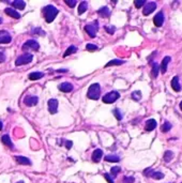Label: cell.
I'll use <instances>...</instances> for the list:
<instances>
[{"label":"cell","mask_w":182,"mask_h":183,"mask_svg":"<svg viewBox=\"0 0 182 183\" xmlns=\"http://www.w3.org/2000/svg\"><path fill=\"white\" fill-rule=\"evenodd\" d=\"M85 31L87 32L90 38H94L97 36V32L99 31V21H94L93 23H91L89 25H86L85 26Z\"/></svg>","instance_id":"3"},{"label":"cell","mask_w":182,"mask_h":183,"mask_svg":"<svg viewBox=\"0 0 182 183\" xmlns=\"http://www.w3.org/2000/svg\"><path fill=\"white\" fill-rule=\"evenodd\" d=\"M171 62V57H168V56H166L163 59V61H162V63H161V65H160V68H161V71H162V73L164 74V73H166V70H167V65H168V63Z\"/></svg>","instance_id":"19"},{"label":"cell","mask_w":182,"mask_h":183,"mask_svg":"<svg viewBox=\"0 0 182 183\" xmlns=\"http://www.w3.org/2000/svg\"><path fill=\"white\" fill-rule=\"evenodd\" d=\"M1 140H2V142L6 146V147L11 148V149H13V148H14V146H13V142H12L11 138H10V136L8 135V134H4V135L1 137Z\"/></svg>","instance_id":"20"},{"label":"cell","mask_w":182,"mask_h":183,"mask_svg":"<svg viewBox=\"0 0 182 183\" xmlns=\"http://www.w3.org/2000/svg\"><path fill=\"white\" fill-rule=\"evenodd\" d=\"M77 51V47L76 46H74V45H72V46H70V47H68V49H67V51L64 53V55H63V57H68L69 55H72V54H75Z\"/></svg>","instance_id":"27"},{"label":"cell","mask_w":182,"mask_h":183,"mask_svg":"<svg viewBox=\"0 0 182 183\" xmlns=\"http://www.w3.org/2000/svg\"><path fill=\"white\" fill-rule=\"evenodd\" d=\"M32 33L33 34H40V36H45V31L41 29V28H35L32 29Z\"/></svg>","instance_id":"35"},{"label":"cell","mask_w":182,"mask_h":183,"mask_svg":"<svg viewBox=\"0 0 182 183\" xmlns=\"http://www.w3.org/2000/svg\"><path fill=\"white\" fill-rule=\"evenodd\" d=\"M120 98V93L117 91H110L103 97V102L105 104H112Z\"/></svg>","instance_id":"4"},{"label":"cell","mask_w":182,"mask_h":183,"mask_svg":"<svg viewBox=\"0 0 182 183\" xmlns=\"http://www.w3.org/2000/svg\"><path fill=\"white\" fill-rule=\"evenodd\" d=\"M42 77H44V73H42V72H33V73L29 74V79L30 80L41 79Z\"/></svg>","instance_id":"22"},{"label":"cell","mask_w":182,"mask_h":183,"mask_svg":"<svg viewBox=\"0 0 182 183\" xmlns=\"http://www.w3.org/2000/svg\"><path fill=\"white\" fill-rule=\"evenodd\" d=\"M155 127H156V121L154 119H149V120L146 122V125H145V129H146V131H148V132L153 131Z\"/></svg>","instance_id":"15"},{"label":"cell","mask_w":182,"mask_h":183,"mask_svg":"<svg viewBox=\"0 0 182 183\" xmlns=\"http://www.w3.org/2000/svg\"><path fill=\"white\" fill-rule=\"evenodd\" d=\"M150 177L153 178V179H156V180H160V179L164 178V174H162V172H160V171H153Z\"/></svg>","instance_id":"29"},{"label":"cell","mask_w":182,"mask_h":183,"mask_svg":"<svg viewBox=\"0 0 182 183\" xmlns=\"http://www.w3.org/2000/svg\"><path fill=\"white\" fill-rule=\"evenodd\" d=\"M159 71H160V65L158 64V63H153L152 71H151L152 78H156V77H158V75H159Z\"/></svg>","instance_id":"25"},{"label":"cell","mask_w":182,"mask_h":183,"mask_svg":"<svg viewBox=\"0 0 182 183\" xmlns=\"http://www.w3.org/2000/svg\"><path fill=\"white\" fill-rule=\"evenodd\" d=\"M145 3H146L145 0H136V1H134V4H135V6L137 8V9H139V8H141V6H144Z\"/></svg>","instance_id":"34"},{"label":"cell","mask_w":182,"mask_h":183,"mask_svg":"<svg viewBox=\"0 0 182 183\" xmlns=\"http://www.w3.org/2000/svg\"><path fill=\"white\" fill-rule=\"evenodd\" d=\"M171 124L169 123L168 121H166L164 124H163V125H162L161 131L163 132V133H167L168 131H171Z\"/></svg>","instance_id":"28"},{"label":"cell","mask_w":182,"mask_h":183,"mask_svg":"<svg viewBox=\"0 0 182 183\" xmlns=\"http://www.w3.org/2000/svg\"><path fill=\"white\" fill-rule=\"evenodd\" d=\"M64 2H65V4H68L70 8H74V6H76L77 1L76 0H65Z\"/></svg>","instance_id":"36"},{"label":"cell","mask_w":182,"mask_h":183,"mask_svg":"<svg viewBox=\"0 0 182 183\" xmlns=\"http://www.w3.org/2000/svg\"><path fill=\"white\" fill-rule=\"evenodd\" d=\"M112 114H114L115 117H116L118 120H122V117H123V116H122V114H121L120 110L118 109V108H115V109L112 110Z\"/></svg>","instance_id":"33"},{"label":"cell","mask_w":182,"mask_h":183,"mask_svg":"<svg viewBox=\"0 0 182 183\" xmlns=\"http://www.w3.org/2000/svg\"><path fill=\"white\" fill-rule=\"evenodd\" d=\"M17 183H24V181H19V182H17Z\"/></svg>","instance_id":"47"},{"label":"cell","mask_w":182,"mask_h":183,"mask_svg":"<svg viewBox=\"0 0 182 183\" xmlns=\"http://www.w3.org/2000/svg\"><path fill=\"white\" fill-rule=\"evenodd\" d=\"M58 13H59L58 9H57L56 6H52V4H48V6H44V9H43V14H44L46 23H52L56 18Z\"/></svg>","instance_id":"1"},{"label":"cell","mask_w":182,"mask_h":183,"mask_svg":"<svg viewBox=\"0 0 182 183\" xmlns=\"http://www.w3.org/2000/svg\"><path fill=\"white\" fill-rule=\"evenodd\" d=\"M121 171V168L120 167H118V166H116V167H112V169H110V174H112V177H116L119 172Z\"/></svg>","instance_id":"32"},{"label":"cell","mask_w":182,"mask_h":183,"mask_svg":"<svg viewBox=\"0 0 182 183\" xmlns=\"http://www.w3.org/2000/svg\"><path fill=\"white\" fill-rule=\"evenodd\" d=\"M131 97H132V99L134 101L138 102V101H140V99H141V92L140 91H134Z\"/></svg>","instance_id":"31"},{"label":"cell","mask_w":182,"mask_h":183,"mask_svg":"<svg viewBox=\"0 0 182 183\" xmlns=\"http://www.w3.org/2000/svg\"><path fill=\"white\" fill-rule=\"evenodd\" d=\"M102 157H103V151L101 149H95L93 151V153H92L91 159H92V161L94 163H99L101 161V159H102Z\"/></svg>","instance_id":"13"},{"label":"cell","mask_w":182,"mask_h":183,"mask_svg":"<svg viewBox=\"0 0 182 183\" xmlns=\"http://www.w3.org/2000/svg\"><path fill=\"white\" fill-rule=\"evenodd\" d=\"M171 88L175 90V91H180L181 90V86H180V83H179V77L178 76H175L173 78V80H171Z\"/></svg>","instance_id":"16"},{"label":"cell","mask_w":182,"mask_h":183,"mask_svg":"<svg viewBox=\"0 0 182 183\" xmlns=\"http://www.w3.org/2000/svg\"><path fill=\"white\" fill-rule=\"evenodd\" d=\"M104 178L106 179V181L108 183H114V180H112V176L109 174H104Z\"/></svg>","instance_id":"40"},{"label":"cell","mask_w":182,"mask_h":183,"mask_svg":"<svg viewBox=\"0 0 182 183\" xmlns=\"http://www.w3.org/2000/svg\"><path fill=\"white\" fill-rule=\"evenodd\" d=\"M2 21H2V18L0 17V24H2Z\"/></svg>","instance_id":"46"},{"label":"cell","mask_w":182,"mask_h":183,"mask_svg":"<svg viewBox=\"0 0 182 183\" xmlns=\"http://www.w3.org/2000/svg\"><path fill=\"white\" fill-rule=\"evenodd\" d=\"M124 61L122 60H119V59H114V60H110L108 63H106L105 68H108V66H112V65H121L123 64Z\"/></svg>","instance_id":"26"},{"label":"cell","mask_w":182,"mask_h":183,"mask_svg":"<svg viewBox=\"0 0 182 183\" xmlns=\"http://www.w3.org/2000/svg\"><path fill=\"white\" fill-rule=\"evenodd\" d=\"M2 129H3V124H2V122L0 121V131L2 130Z\"/></svg>","instance_id":"43"},{"label":"cell","mask_w":182,"mask_h":183,"mask_svg":"<svg viewBox=\"0 0 182 183\" xmlns=\"http://www.w3.org/2000/svg\"><path fill=\"white\" fill-rule=\"evenodd\" d=\"M88 9V3L86 2V1H82L80 3V6H78V15H82L87 11Z\"/></svg>","instance_id":"23"},{"label":"cell","mask_w":182,"mask_h":183,"mask_svg":"<svg viewBox=\"0 0 182 183\" xmlns=\"http://www.w3.org/2000/svg\"><path fill=\"white\" fill-rule=\"evenodd\" d=\"M32 59H33V56L31 54H24V55L19 56L17 59H16L15 65H16V66H19V65L27 64V63H30V62L32 61Z\"/></svg>","instance_id":"5"},{"label":"cell","mask_w":182,"mask_h":183,"mask_svg":"<svg viewBox=\"0 0 182 183\" xmlns=\"http://www.w3.org/2000/svg\"><path fill=\"white\" fill-rule=\"evenodd\" d=\"M6 55H4V53L3 51H0V63H2V62L6 61Z\"/></svg>","instance_id":"41"},{"label":"cell","mask_w":182,"mask_h":183,"mask_svg":"<svg viewBox=\"0 0 182 183\" xmlns=\"http://www.w3.org/2000/svg\"><path fill=\"white\" fill-rule=\"evenodd\" d=\"M39 102V99L38 97H34V95H27L26 98H25V101H24V103L26 104L27 106H34L37 105Z\"/></svg>","instance_id":"8"},{"label":"cell","mask_w":182,"mask_h":183,"mask_svg":"<svg viewBox=\"0 0 182 183\" xmlns=\"http://www.w3.org/2000/svg\"><path fill=\"white\" fill-rule=\"evenodd\" d=\"M11 41V34L6 30H0V44H9Z\"/></svg>","instance_id":"7"},{"label":"cell","mask_w":182,"mask_h":183,"mask_svg":"<svg viewBox=\"0 0 182 183\" xmlns=\"http://www.w3.org/2000/svg\"><path fill=\"white\" fill-rule=\"evenodd\" d=\"M97 14L100 15L101 17H109V15H110V11H109L108 6H102L99 11H97Z\"/></svg>","instance_id":"17"},{"label":"cell","mask_w":182,"mask_h":183,"mask_svg":"<svg viewBox=\"0 0 182 183\" xmlns=\"http://www.w3.org/2000/svg\"><path fill=\"white\" fill-rule=\"evenodd\" d=\"M173 157V153L171 151H166L164 154V161L165 162H171Z\"/></svg>","instance_id":"30"},{"label":"cell","mask_w":182,"mask_h":183,"mask_svg":"<svg viewBox=\"0 0 182 183\" xmlns=\"http://www.w3.org/2000/svg\"><path fill=\"white\" fill-rule=\"evenodd\" d=\"M12 6H14L15 9L24 10L25 9V6H26V2L23 1V0H15V1L12 2Z\"/></svg>","instance_id":"21"},{"label":"cell","mask_w":182,"mask_h":183,"mask_svg":"<svg viewBox=\"0 0 182 183\" xmlns=\"http://www.w3.org/2000/svg\"><path fill=\"white\" fill-rule=\"evenodd\" d=\"M153 23H154V25L156 27H161L162 25L164 24V15H163V12H159L154 16Z\"/></svg>","instance_id":"12"},{"label":"cell","mask_w":182,"mask_h":183,"mask_svg":"<svg viewBox=\"0 0 182 183\" xmlns=\"http://www.w3.org/2000/svg\"><path fill=\"white\" fill-rule=\"evenodd\" d=\"M58 89L59 90H61L62 92H64V93H69V92H71L73 90V85L67 81V83L60 84V85L58 86Z\"/></svg>","instance_id":"11"},{"label":"cell","mask_w":182,"mask_h":183,"mask_svg":"<svg viewBox=\"0 0 182 183\" xmlns=\"http://www.w3.org/2000/svg\"><path fill=\"white\" fill-rule=\"evenodd\" d=\"M72 146H73V142H71V140H67V142H65V147L68 148V149H71Z\"/></svg>","instance_id":"42"},{"label":"cell","mask_w":182,"mask_h":183,"mask_svg":"<svg viewBox=\"0 0 182 183\" xmlns=\"http://www.w3.org/2000/svg\"><path fill=\"white\" fill-rule=\"evenodd\" d=\"M156 9V3L155 2H148L147 4L144 6V10H143V13L144 15H149Z\"/></svg>","instance_id":"10"},{"label":"cell","mask_w":182,"mask_h":183,"mask_svg":"<svg viewBox=\"0 0 182 183\" xmlns=\"http://www.w3.org/2000/svg\"><path fill=\"white\" fill-rule=\"evenodd\" d=\"M15 161L18 163V164H21V165H31V161H30L28 157H14Z\"/></svg>","instance_id":"18"},{"label":"cell","mask_w":182,"mask_h":183,"mask_svg":"<svg viewBox=\"0 0 182 183\" xmlns=\"http://www.w3.org/2000/svg\"><path fill=\"white\" fill-rule=\"evenodd\" d=\"M40 48V44L35 40H29L27 41L26 43H24L23 45V49H32V50H39Z\"/></svg>","instance_id":"6"},{"label":"cell","mask_w":182,"mask_h":183,"mask_svg":"<svg viewBox=\"0 0 182 183\" xmlns=\"http://www.w3.org/2000/svg\"><path fill=\"white\" fill-rule=\"evenodd\" d=\"M180 109L182 110V102H181V103H180Z\"/></svg>","instance_id":"45"},{"label":"cell","mask_w":182,"mask_h":183,"mask_svg":"<svg viewBox=\"0 0 182 183\" xmlns=\"http://www.w3.org/2000/svg\"><path fill=\"white\" fill-rule=\"evenodd\" d=\"M58 72H67V70H58Z\"/></svg>","instance_id":"44"},{"label":"cell","mask_w":182,"mask_h":183,"mask_svg":"<svg viewBox=\"0 0 182 183\" xmlns=\"http://www.w3.org/2000/svg\"><path fill=\"white\" fill-rule=\"evenodd\" d=\"M101 95V88L99 84H92L89 87L88 92H87V97L90 100H99Z\"/></svg>","instance_id":"2"},{"label":"cell","mask_w":182,"mask_h":183,"mask_svg":"<svg viewBox=\"0 0 182 183\" xmlns=\"http://www.w3.org/2000/svg\"><path fill=\"white\" fill-rule=\"evenodd\" d=\"M106 162H114V163H117L120 161V157H118V155H115V154H109V155H106L104 157Z\"/></svg>","instance_id":"24"},{"label":"cell","mask_w":182,"mask_h":183,"mask_svg":"<svg viewBox=\"0 0 182 183\" xmlns=\"http://www.w3.org/2000/svg\"><path fill=\"white\" fill-rule=\"evenodd\" d=\"M4 13H6V15H9V16H11V17L15 18V19L21 18V14H19L17 11H15L14 9H12V8H6V9L4 10Z\"/></svg>","instance_id":"14"},{"label":"cell","mask_w":182,"mask_h":183,"mask_svg":"<svg viewBox=\"0 0 182 183\" xmlns=\"http://www.w3.org/2000/svg\"><path fill=\"white\" fill-rule=\"evenodd\" d=\"M48 110L53 115L58 112V101L56 99H50L48 101Z\"/></svg>","instance_id":"9"},{"label":"cell","mask_w":182,"mask_h":183,"mask_svg":"<svg viewBox=\"0 0 182 183\" xmlns=\"http://www.w3.org/2000/svg\"><path fill=\"white\" fill-rule=\"evenodd\" d=\"M105 30L109 33V34H114V33H115V30H116V28H115L114 26H106V27H105Z\"/></svg>","instance_id":"37"},{"label":"cell","mask_w":182,"mask_h":183,"mask_svg":"<svg viewBox=\"0 0 182 183\" xmlns=\"http://www.w3.org/2000/svg\"><path fill=\"white\" fill-rule=\"evenodd\" d=\"M86 49L90 50V51H93V50H97V46L94 44H87L86 45Z\"/></svg>","instance_id":"38"},{"label":"cell","mask_w":182,"mask_h":183,"mask_svg":"<svg viewBox=\"0 0 182 183\" xmlns=\"http://www.w3.org/2000/svg\"><path fill=\"white\" fill-rule=\"evenodd\" d=\"M135 179L133 177H124L123 179V183H134Z\"/></svg>","instance_id":"39"}]
</instances>
